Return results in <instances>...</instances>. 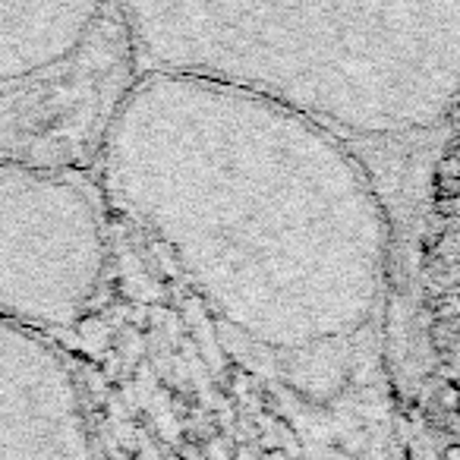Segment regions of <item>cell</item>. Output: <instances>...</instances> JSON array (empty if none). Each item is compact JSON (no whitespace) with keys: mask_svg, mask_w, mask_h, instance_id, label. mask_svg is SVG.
Masks as SVG:
<instances>
[{"mask_svg":"<svg viewBox=\"0 0 460 460\" xmlns=\"http://www.w3.org/2000/svg\"><path fill=\"white\" fill-rule=\"evenodd\" d=\"M92 171L102 202L167 252L243 363L313 403L363 378L397 237L344 142L265 98L139 73Z\"/></svg>","mask_w":460,"mask_h":460,"instance_id":"cell-1","label":"cell"},{"mask_svg":"<svg viewBox=\"0 0 460 460\" xmlns=\"http://www.w3.org/2000/svg\"><path fill=\"white\" fill-rule=\"evenodd\" d=\"M136 76L265 98L369 167L401 240L451 136L460 0H123Z\"/></svg>","mask_w":460,"mask_h":460,"instance_id":"cell-2","label":"cell"},{"mask_svg":"<svg viewBox=\"0 0 460 460\" xmlns=\"http://www.w3.org/2000/svg\"><path fill=\"white\" fill-rule=\"evenodd\" d=\"M133 79L123 0H0V158L92 171Z\"/></svg>","mask_w":460,"mask_h":460,"instance_id":"cell-3","label":"cell"},{"mask_svg":"<svg viewBox=\"0 0 460 460\" xmlns=\"http://www.w3.org/2000/svg\"><path fill=\"white\" fill-rule=\"evenodd\" d=\"M102 192L76 167L0 158V319L45 338L89 315L108 281Z\"/></svg>","mask_w":460,"mask_h":460,"instance_id":"cell-4","label":"cell"},{"mask_svg":"<svg viewBox=\"0 0 460 460\" xmlns=\"http://www.w3.org/2000/svg\"><path fill=\"white\" fill-rule=\"evenodd\" d=\"M0 460H104L73 363L51 338L4 319Z\"/></svg>","mask_w":460,"mask_h":460,"instance_id":"cell-5","label":"cell"}]
</instances>
